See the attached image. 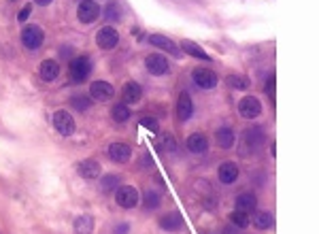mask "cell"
<instances>
[{"label":"cell","instance_id":"30bf717a","mask_svg":"<svg viewBox=\"0 0 319 234\" xmlns=\"http://www.w3.org/2000/svg\"><path fill=\"white\" fill-rule=\"evenodd\" d=\"M43 40H45V32L38 26H26L22 30V43H24V47L32 49V52L43 45Z\"/></svg>","mask_w":319,"mask_h":234},{"label":"cell","instance_id":"7402d4cb","mask_svg":"<svg viewBox=\"0 0 319 234\" xmlns=\"http://www.w3.org/2000/svg\"><path fill=\"white\" fill-rule=\"evenodd\" d=\"M181 52H185L192 58H198V60H202V62H211V56L204 52L198 43H194V40H188V38L181 40Z\"/></svg>","mask_w":319,"mask_h":234},{"label":"cell","instance_id":"836d02e7","mask_svg":"<svg viewBox=\"0 0 319 234\" xmlns=\"http://www.w3.org/2000/svg\"><path fill=\"white\" fill-rule=\"evenodd\" d=\"M128 232H130V223H126V221H121L113 228V234H128Z\"/></svg>","mask_w":319,"mask_h":234},{"label":"cell","instance_id":"ffe728a7","mask_svg":"<svg viewBox=\"0 0 319 234\" xmlns=\"http://www.w3.org/2000/svg\"><path fill=\"white\" fill-rule=\"evenodd\" d=\"M215 143H217L221 149H232L234 143H236V134L234 130L228 128V126H221L217 128V132H215Z\"/></svg>","mask_w":319,"mask_h":234},{"label":"cell","instance_id":"ac0fdd59","mask_svg":"<svg viewBox=\"0 0 319 234\" xmlns=\"http://www.w3.org/2000/svg\"><path fill=\"white\" fill-rule=\"evenodd\" d=\"M239 164L236 162H223V164L219 166L217 170V177L221 183H225V185H230V183H234L236 179H239Z\"/></svg>","mask_w":319,"mask_h":234},{"label":"cell","instance_id":"6da1fadb","mask_svg":"<svg viewBox=\"0 0 319 234\" xmlns=\"http://www.w3.org/2000/svg\"><path fill=\"white\" fill-rule=\"evenodd\" d=\"M92 73V60L87 56H77L68 64V79L73 83H83Z\"/></svg>","mask_w":319,"mask_h":234},{"label":"cell","instance_id":"d6a6232c","mask_svg":"<svg viewBox=\"0 0 319 234\" xmlns=\"http://www.w3.org/2000/svg\"><path fill=\"white\" fill-rule=\"evenodd\" d=\"M105 17L109 19V22H117V19H119V11H117V5L109 3V5H107V9H105Z\"/></svg>","mask_w":319,"mask_h":234},{"label":"cell","instance_id":"ba28073f","mask_svg":"<svg viewBox=\"0 0 319 234\" xmlns=\"http://www.w3.org/2000/svg\"><path fill=\"white\" fill-rule=\"evenodd\" d=\"M239 115L243 119H255L262 115V105L255 96H245L239 103Z\"/></svg>","mask_w":319,"mask_h":234},{"label":"cell","instance_id":"603a6c76","mask_svg":"<svg viewBox=\"0 0 319 234\" xmlns=\"http://www.w3.org/2000/svg\"><path fill=\"white\" fill-rule=\"evenodd\" d=\"M38 75L43 81H54L60 75V64L56 62V60H43V62H40V68H38Z\"/></svg>","mask_w":319,"mask_h":234},{"label":"cell","instance_id":"4dcf8cb0","mask_svg":"<svg viewBox=\"0 0 319 234\" xmlns=\"http://www.w3.org/2000/svg\"><path fill=\"white\" fill-rule=\"evenodd\" d=\"M158 149L160 151H166V154H172V151L177 149V143H174V138L170 134H164V138L158 141Z\"/></svg>","mask_w":319,"mask_h":234},{"label":"cell","instance_id":"4316f807","mask_svg":"<svg viewBox=\"0 0 319 234\" xmlns=\"http://www.w3.org/2000/svg\"><path fill=\"white\" fill-rule=\"evenodd\" d=\"M143 205H145L147 211H156V209L162 205V196L158 194V192L147 190V192H145V196H143Z\"/></svg>","mask_w":319,"mask_h":234},{"label":"cell","instance_id":"e0dca14e","mask_svg":"<svg viewBox=\"0 0 319 234\" xmlns=\"http://www.w3.org/2000/svg\"><path fill=\"white\" fill-rule=\"evenodd\" d=\"M160 223V228L162 230H166V232H179L183 228V217H181V213L177 211H172V213H166V215H162L158 219Z\"/></svg>","mask_w":319,"mask_h":234},{"label":"cell","instance_id":"9a60e30c","mask_svg":"<svg viewBox=\"0 0 319 234\" xmlns=\"http://www.w3.org/2000/svg\"><path fill=\"white\" fill-rule=\"evenodd\" d=\"M121 96H123V105H128V107L139 105L141 98H143V89H141V85L136 83V81H128L121 89Z\"/></svg>","mask_w":319,"mask_h":234},{"label":"cell","instance_id":"8fae6325","mask_svg":"<svg viewBox=\"0 0 319 234\" xmlns=\"http://www.w3.org/2000/svg\"><path fill=\"white\" fill-rule=\"evenodd\" d=\"M192 79L200 89H213L215 85H217V75L209 68H194Z\"/></svg>","mask_w":319,"mask_h":234},{"label":"cell","instance_id":"f546056e","mask_svg":"<svg viewBox=\"0 0 319 234\" xmlns=\"http://www.w3.org/2000/svg\"><path fill=\"white\" fill-rule=\"evenodd\" d=\"M117 188H119V177H117V175H107V177H102L100 190L105 192V194H111V192L117 190Z\"/></svg>","mask_w":319,"mask_h":234},{"label":"cell","instance_id":"44dd1931","mask_svg":"<svg viewBox=\"0 0 319 234\" xmlns=\"http://www.w3.org/2000/svg\"><path fill=\"white\" fill-rule=\"evenodd\" d=\"M149 43H151L153 47H158V49H164V52L170 54V56H174V58L179 56V47L174 45L168 36H164V34H151V36H149Z\"/></svg>","mask_w":319,"mask_h":234},{"label":"cell","instance_id":"1f68e13d","mask_svg":"<svg viewBox=\"0 0 319 234\" xmlns=\"http://www.w3.org/2000/svg\"><path fill=\"white\" fill-rule=\"evenodd\" d=\"M141 126H143V128H147L149 132H153V134H158V132H160L158 121L153 119V117H143V119H141Z\"/></svg>","mask_w":319,"mask_h":234},{"label":"cell","instance_id":"e575fe53","mask_svg":"<svg viewBox=\"0 0 319 234\" xmlns=\"http://www.w3.org/2000/svg\"><path fill=\"white\" fill-rule=\"evenodd\" d=\"M30 13H32V7H30V5H26V7L22 9V11H19L17 19H19V22H26V19L30 17Z\"/></svg>","mask_w":319,"mask_h":234},{"label":"cell","instance_id":"7a4b0ae2","mask_svg":"<svg viewBox=\"0 0 319 234\" xmlns=\"http://www.w3.org/2000/svg\"><path fill=\"white\" fill-rule=\"evenodd\" d=\"M115 202L121 209H134L141 202V196L134 185H119L115 192Z\"/></svg>","mask_w":319,"mask_h":234},{"label":"cell","instance_id":"83f0119b","mask_svg":"<svg viewBox=\"0 0 319 234\" xmlns=\"http://www.w3.org/2000/svg\"><path fill=\"white\" fill-rule=\"evenodd\" d=\"M230 223H232V226H236V228H247V226H249V213H241V211H234V213H230Z\"/></svg>","mask_w":319,"mask_h":234},{"label":"cell","instance_id":"cb8c5ba5","mask_svg":"<svg viewBox=\"0 0 319 234\" xmlns=\"http://www.w3.org/2000/svg\"><path fill=\"white\" fill-rule=\"evenodd\" d=\"M73 230L75 234H92L94 232V219H92V215H77Z\"/></svg>","mask_w":319,"mask_h":234},{"label":"cell","instance_id":"5bb4252c","mask_svg":"<svg viewBox=\"0 0 319 234\" xmlns=\"http://www.w3.org/2000/svg\"><path fill=\"white\" fill-rule=\"evenodd\" d=\"M194 115V100L188 91H181L177 98V117L179 121H188Z\"/></svg>","mask_w":319,"mask_h":234},{"label":"cell","instance_id":"5b68a950","mask_svg":"<svg viewBox=\"0 0 319 234\" xmlns=\"http://www.w3.org/2000/svg\"><path fill=\"white\" fill-rule=\"evenodd\" d=\"M54 128L58 130V134L62 136H70L75 134V119L73 115L68 113V111H56L54 113Z\"/></svg>","mask_w":319,"mask_h":234},{"label":"cell","instance_id":"d4e9b609","mask_svg":"<svg viewBox=\"0 0 319 234\" xmlns=\"http://www.w3.org/2000/svg\"><path fill=\"white\" fill-rule=\"evenodd\" d=\"M111 117H113V121H117V124H123V121H128L132 117V111L128 105L117 103V105L111 107Z\"/></svg>","mask_w":319,"mask_h":234},{"label":"cell","instance_id":"f35d334b","mask_svg":"<svg viewBox=\"0 0 319 234\" xmlns=\"http://www.w3.org/2000/svg\"><path fill=\"white\" fill-rule=\"evenodd\" d=\"M34 3L38 5V7H47V5H51L54 0H34Z\"/></svg>","mask_w":319,"mask_h":234},{"label":"cell","instance_id":"f1b7e54d","mask_svg":"<svg viewBox=\"0 0 319 234\" xmlns=\"http://www.w3.org/2000/svg\"><path fill=\"white\" fill-rule=\"evenodd\" d=\"M225 83H228L232 89H247L249 87V79L243 75H228L225 77Z\"/></svg>","mask_w":319,"mask_h":234},{"label":"cell","instance_id":"74e56055","mask_svg":"<svg viewBox=\"0 0 319 234\" xmlns=\"http://www.w3.org/2000/svg\"><path fill=\"white\" fill-rule=\"evenodd\" d=\"M223 234H241V228H236V226H232V223H230V226L223 230Z\"/></svg>","mask_w":319,"mask_h":234},{"label":"cell","instance_id":"d6986e66","mask_svg":"<svg viewBox=\"0 0 319 234\" xmlns=\"http://www.w3.org/2000/svg\"><path fill=\"white\" fill-rule=\"evenodd\" d=\"M185 145H188V149L192 151V154H204V151L209 149V138L204 136L202 132H194V134L188 136Z\"/></svg>","mask_w":319,"mask_h":234},{"label":"cell","instance_id":"7c38bea8","mask_svg":"<svg viewBox=\"0 0 319 234\" xmlns=\"http://www.w3.org/2000/svg\"><path fill=\"white\" fill-rule=\"evenodd\" d=\"M107 154L113 162H117V164H126V162H130V158H132V147L128 143H119L117 141V143H111L107 147Z\"/></svg>","mask_w":319,"mask_h":234},{"label":"cell","instance_id":"8d00e7d4","mask_svg":"<svg viewBox=\"0 0 319 234\" xmlns=\"http://www.w3.org/2000/svg\"><path fill=\"white\" fill-rule=\"evenodd\" d=\"M266 87H268V96H270V100H275V77H272V75H270L268 85H266Z\"/></svg>","mask_w":319,"mask_h":234},{"label":"cell","instance_id":"2e32d148","mask_svg":"<svg viewBox=\"0 0 319 234\" xmlns=\"http://www.w3.org/2000/svg\"><path fill=\"white\" fill-rule=\"evenodd\" d=\"M255 207H258V198H255L253 192H243V194H239V196H236V200H234V211L253 213Z\"/></svg>","mask_w":319,"mask_h":234},{"label":"cell","instance_id":"4fadbf2b","mask_svg":"<svg viewBox=\"0 0 319 234\" xmlns=\"http://www.w3.org/2000/svg\"><path fill=\"white\" fill-rule=\"evenodd\" d=\"M77 172L83 179H87V181H94V179H98L100 175H102V166L98 164V160H81L79 164H77Z\"/></svg>","mask_w":319,"mask_h":234},{"label":"cell","instance_id":"484cf974","mask_svg":"<svg viewBox=\"0 0 319 234\" xmlns=\"http://www.w3.org/2000/svg\"><path fill=\"white\" fill-rule=\"evenodd\" d=\"M251 221H253V226L258 228V230H268V228H272V223H275L272 213H268V211H260V213H255V217H253Z\"/></svg>","mask_w":319,"mask_h":234},{"label":"cell","instance_id":"d590c367","mask_svg":"<svg viewBox=\"0 0 319 234\" xmlns=\"http://www.w3.org/2000/svg\"><path fill=\"white\" fill-rule=\"evenodd\" d=\"M85 100H87V98H75V100H73V105H75L77 109H87L89 103H85Z\"/></svg>","mask_w":319,"mask_h":234},{"label":"cell","instance_id":"8992f818","mask_svg":"<svg viewBox=\"0 0 319 234\" xmlns=\"http://www.w3.org/2000/svg\"><path fill=\"white\" fill-rule=\"evenodd\" d=\"M77 17H79V22H83V24L96 22V19L100 17L98 3L96 0H81L79 7H77Z\"/></svg>","mask_w":319,"mask_h":234},{"label":"cell","instance_id":"52a82bcc","mask_svg":"<svg viewBox=\"0 0 319 234\" xmlns=\"http://www.w3.org/2000/svg\"><path fill=\"white\" fill-rule=\"evenodd\" d=\"M145 66H147V70H149L153 77H162V75H168L170 73L168 60L164 58L162 54H149L145 58Z\"/></svg>","mask_w":319,"mask_h":234},{"label":"cell","instance_id":"277c9868","mask_svg":"<svg viewBox=\"0 0 319 234\" xmlns=\"http://www.w3.org/2000/svg\"><path fill=\"white\" fill-rule=\"evenodd\" d=\"M119 43V32L113 26H105L98 30L96 34V45L100 49H105V52H111V49H115Z\"/></svg>","mask_w":319,"mask_h":234},{"label":"cell","instance_id":"9c48e42d","mask_svg":"<svg viewBox=\"0 0 319 234\" xmlns=\"http://www.w3.org/2000/svg\"><path fill=\"white\" fill-rule=\"evenodd\" d=\"M89 96L94 100H98V103H107V100H111L113 96H115V87H113L109 81L96 79L94 83L89 85Z\"/></svg>","mask_w":319,"mask_h":234},{"label":"cell","instance_id":"3957f363","mask_svg":"<svg viewBox=\"0 0 319 234\" xmlns=\"http://www.w3.org/2000/svg\"><path fill=\"white\" fill-rule=\"evenodd\" d=\"M264 141H266V136H264V130L262 128H249V130H245L243 132V143H245V151L243 154H253L258 147H262L264 145Z\"/></svg>","mask_w":319,"mask_h":234}]
</instances>
